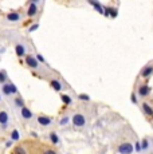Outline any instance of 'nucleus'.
<instances>
[{
    "label": "nucleus",
    "mask_w": 153,
    "mask_h": 154,
    "mask_svg": "<svg viewBox=\"0 0 153 154\" xmlns=\"http://www.w3.org/2000/svg\"><path fill=\"white\" fill-rule=\"evenodd\" d=\"M136 149H137V152H140V150H141V146H140V145H138V142L136 143Z\"/></svg>",
    "instance_id": "c756f323"
},
{
    "label": "nucleus",
    "mask_w": 153,
    "mask_h": 154,
    "mask_svg": "<svg viewBox=\"0 0 153 154\" xmlns=\"http://www.w3.org/2000/svg\"><path fill=\"white\" fill-rule=\"evenodd\" d=\"M8 22H19L20 20V14L19 12H10L7 15Z\"/></svg>",
    "instance_id": "9b49d317"
},
{
    "label": "nucleus",
    "mask_w": 153,
    "mask_h": 154,
    "mask_svg": "<svg viewBox=\"0 0 153 154\" xmlns=\"http://www.w3.org/2000/svg\"><path fill=\"white\" fill-rule=\"evenodd\" d=\"M8 123H10V117H8L7 111L0 110V126H2V129H7Z\"/></svg>",
    "instance_id": "39448f33"
},
{
    "label": "nucleus",
    "mask_w": 153,
    "mask_h": 154,
    "mask_svg": "<svg viewBox=\"0 0 153 154\" xmlns=\"http://www.w3.org/2000/svg\"><path fill=\"white\" fill-rule=\"evenodd\" d=\"M11 145H12V140H11V141H8V142H7V147H10V146H11Z\"/></svg>",
    "instance_id": "7c9ffc66"
},
{
    "label": "nucleus",
    "mask_w": 153,
    "mask_h": 154,
    "mask_svg": "<svg viewBox=\"0 0 153 154\" xmlns=\"http://www.w3.org/2000/svg\"><path fill=\"white\" fill-rule=\"evenodd\" d=\"M142 110L145 112V115H148V117H153V107L152 106H149L148 103L144 102L142 103Z\"/></svg>",
    "instance_id": "ddd939ff"
},
{
    "label": "nucleus",
    "mask_w": 153,
    "mask_h": 154,
    "mask_svg": "<svg viewBox=\"0 0 153 154\" xmlns=\"http://www.w3.org/2000/svg\"><path fill=\"white\" fill-rule=\"evenodd\" d=\"M87 2H89V3H90V4H92V5H93V7H94V8H95V10H97V11H98V12H99V14H102V15H104V8H102L101 3H99V2H97V0H87Z\"/></svg>",
    "instance_id": "f8f14e48"
},
{
    "label": "nucleus",
    "mask_w": 153,
    "mask_h": 154,
    "mask_svg": "<svg viewBox=\"0 0 153 154\" xmlns=\"http://www.w3.org/2000/svg\"><path fill=\"white\" fill-rule=\"evenodd\" d=\"M38 123H39L40 126H50L52 123V121H51V118H48V117H43V115H40V117H38Z\"/></svg>",
    "instance_id": "6e6552de"
},
{
    "label": "nucleus",
    "mask_w": 153,
    "mask_h": 154,
    "mask_svg": "<svg viewBox=\"0 0 153 154\" xmlns=\"http://www.w3.org/2000/svg\"><path fill=\"white\" fill-rule=\"evenodd\" d=\"M151 90L152 88L149 87L148 85H141L140 87H138V90H137V94H138L140 98H146V97L151 94Z\"/></svg>",
    "instance_id": "20e7f679"
},
{
    "label": "nucleus",
    "mask_w": 153,
    "mask_h": 154,
    "mask_svg": "<svg viewBox=\"0 0 153 154\" xmlns=\"http://www.w3.org/2000/svg\"><path fill=\"white\" fill-rule=\"evenodd\" d=\"M20 115H22L23 119H31L32 118V111L30 109H27L26 106H23L22 109H20Z\"/></svg>",
    "instance_id": "0eeeda50"
},
{
    "label": "nucleus",
    "mask_w": 153,
    "mask_h": 154,
    "mask_svg": "<svg viewBox=\"0 0 153 154\" xmlns=\"http://www.w3.org/2000/svg\"><path fill=\"white\" fill-rule=\"evenodd\" d=\"M31 2H35V3H38V2H39V0H31Z\"/></svg>",
    "instance_id": "2f4dec72"
},
{
    "label": "nucleus",
    "mask_w": 153,
    "mask_h": 154,
    "mask_svg": "<svg viewBox=\"0 0 153 154\" xmlns=\"http://www.w3.org/2000/svg\"><path fill=\"white\" fill-rule=\"evenodd\" d=\"M14 153H16V154H26V150L23 149V147H16V149L14 150Z\"/></svg>",
    "instance_id": "393cba45"
},
{
    "label": "nucleus",
    "mask_w": 153,
    "mask_h": 154,
    "mask_svg": "<svg viewBox=\"0 0 153 154\" xmlns=\"http://www.w3.org/2000/svg\"><path fill=\"white\" fill-rule=\"evenodd\" d=\"M26 64H27L30 69H34V70L39 69V60H38L36 56H34V55H26Z\"/></svg>",
    "instance_id": "f03ea898"
},
{
    "label": "nucleus",
    "mask_w": 153,
    "mask_h": 154,
    "mask_svg": "<svg viewBox=\"0 0 153 154\" xmlns=\"http://www.w3.org/2000/svg\"><path fill=\"white\" fill-rule=\"evenodd\" d=\"M19 137H20L19 131H17V130H14L12 134H11V140H12V141H17V140H19Z\"/></svg>",
    "instance_id": "412c9836"
},
{
    "label": "nucleus",
    "mask_w": 153,
    "mask_h": 154,
    "mask_svg": "<svg viewBox=\"0 0 153 154\" xmlns=\"http://www.w3.org/2000/svg\"><path fill=\"white\" fill-rule=\"evenodd\" d=\"M36 28H38V24H34V27H31V28H30V31L32 32L34 29H36Z\"/></svg>",
    "instance_id": "c85d7f7f"
},
{
    "label": "nucleus",
    "mask_w": 153,
    "mask_h": 154,
    "mask_svg": "<svg viewBox=\"0 0 153 154\" xmlns=\"http://www.w3.org/2000/svg\"><path fill=\"white\" fill-rule=\"evenodd\" d=\"M78 99H79V100H83V102H87V100H90V97L86 95V94H79V95H78Z\"/></svg>",
    "instance_id": "4be33fe9"
},
{
    "label": "nucleus",
    "mask_w": 153,
    "mask_h": 154,
    "mask_svg": "<svg viewBox=\"0 0 153 154\" xmlns=\"http://www.w3.org/2000/svg\"><path fill=\"white\" fill-rule=\"evenodd\" d=\"M67 123H69V117H63V118L61 119L59 125H61V126H64V125H67Z\"/></svg>",
    "instance_id": "b1692460"
},
{
    "label": "nucleus",
    "mask_w": 153,
    "mask_h": 154,
    "mask_svg": "<svg viewBox=\"0 0 153 154\" xmlns=\"http://www.w3.org/2000/svg\"><path fill=\"white\" fill-rule=\"evenodd\" d=\"M48 137H50V141H51V143H54V145H58V143H59V137L57 135V133H55V131H51V133H50Z\"/></svg>",
    "instance_id": "dca6fc26"
},
{
    "label": "nucleus",
    "mask_w": 153,
    "mask_h": 154,
    "mask_svg": "<svg viewBox=\"0 0 153 154\" xmlns=\"http://www.w3.org/2000/svg\"><path fill=\"white\" fill-rule=\"evenodd\" d=\"M15 105L17 106V107L22 109L23 106H24V100H23V98H19V97H17V98H15Z\"/></svg>",
    "instance_id": "6ab92c4d"
},
{
    "label": "nucleus",
    "mask_w": 153,
    "mask_h": 154,
    "mask_svg": "<svg viewBox=\"0 0 153 154\" xmlns=\"http://www.w3.org/2000/svg\"><path fill=\"white\" fill-rule=\"evenodd\" d=\"M5 81H7V75H5L4 71H0V85L5 83Z\"/></svg>",
    "instance_id": "aec40b11"
},
{
    "label": "nucleus",
    "mask_w": 153,
    "mask_h": 154,
    "mask_svg": "<svg viewBox=\"0 0 153 154\" xmlns=\"http://www.w3.org/2000/svg\"><path fill=\"white\" fill-rule=\"evenodd\" d=\"M117 150H118V153H121V154H130L133 152V145L129 143V142H123V143L120 145Z\"/></svg>",
    "instance_id": "7ed1b4c3"
},
{
    "label": "nucleus",
    "mask_w": 153,
    "mask_h": 154,
    "mask_svg": "<svg viewBox=\"0 0 153 154\" xmlns=\"http://www.w3.org/2000/svg\"><path fill=\"white\" fill-rule=\"evenodd\" d=\"M15 52H16V55L19 56V58H23V56L26 55V47H24V44H16L15 46Z\"/></svg>",
    "instance_id": "9d476101"
},
{
    "label": "nucleus",
    "mask_w": 153,
    "mask_h": 154,
    "mask_svg": "<svg viewBox=\"0 0 153 154\" xmlns=\"http://www.w3.org/2000/svg\"><path fill=\"white\" fill-rule=\"evenodd\" d=\"M36 14H38V3L31 2L30 7H28V10H27V16L28 17H34Z\"/></svg>",
    "instance_id": "423d86ee"
},
{
    "label": "nucleus",
    "mask_w": 153,
    "mask_h": 154,
    "mask_svg": "<svg viewBox=\"0 0 153 154\" xmlns=\"http://www.w3.org/2000/svg\"><path fill=\"white\" fill-rule=\"evenodd\" d=\"M61 99H62V102H63L66 106H69L70 103L73 102V100H71V97H70V95H66V94H63V95L61 97Z\"/></svg>",
    "instance_id": "a211bd4d"
},
{
    "label": "nucleus",
    "mask_w": 153,
    "mask_h": 154,
    "mask_svg": "<svg viewBox=\"0 0 153 154\" xmlns=\"http://www.w3.org/2000/svg\"><path fill=\"white\" fill-rule=\"evenodd\" d=\"M148 147H149V141L148 140H144L142 145H141V150H146Z\"/></svg>",
    "instance_id": "5701e85b"
},
{
    "label": "nucleus",
    "mask_w": 153,
    "mask_h": 154,
    "mask_svg": "<svg viewBox=\"0 0 153 154\" xmlns=\"http://www.w3.org/2000/svg\"><path fill=\"white\" fill-rule=\"evenodd\" d=\"M132 102H133L134 105H136V103L138 102V100H137V97H136V94H132Z\"/></svg>",
    "instance_id": "cd10ccee"
},
{
    "label": "nucleus",
    "mask_w": 153,
    "mask_h": 154,
    "mask_svg": "<svg viewBox=\"0 0 153 154\" xmlns=\"http://www.w3.org/2000/svg\"><path fill=\"white\" fill-rule=\"evenodd\" d=\"M10 88H11V94H16L17 93V88H16V86L14 83H10Z\"/></svg>",
    "instance_id": "a878e982"
},
{
    "label": "nucleus",
    "mask_w": 153,
    "mask_h": 154,
    "mask_svg": "<svg viewBox=\"0 0 153 154\" xmlns=\"http://www.w3.org/2000/svg\"><path fill=\"white\" fill-rule=\"evenodd\" d=\"M73 125L75 127H83L86 125V118H85L83 114H74L73 115Z\"/></svg>",
    "instance_id": "f257e3e1"
},
{
    "label": "nucleus",
    "mask_w": 153,
    "mask_h": 154,
    "mask_svg": "<svg viewBox=\"0 0 153 154\" xmlns=\"http://www.w3.org/2000/svg\"><path fill=\"white\" fill-rule=\"evenodd\" d=\"M50 85H51V87L54 88L55 91H61V90H62V83H61L59 81H58V79H52Z\"/></svg>",
    "instance_id": "2eb2a0df"
},
{
    "label": "nucleus",
    "mask_w": 153,
    "mask_h": 154,
    "mask_svg": "<svg viewBox=\"0 0 153 154\" xmlns=\"http://www.w3.org/2000/svg\"><path fill=\"white\" fill-rule=\"evenodd\" d=\"M2 93L4 94V95H11L10 83H3V86H2Z\"/></svg>",
    "instance_id": "f3484780"
},
{
    "label": "nucleus",
    "mask_w": 153,
    "mask_h": 154,
    "mask_svg": "<svg viewBox=\"0 0 153 154\" xmlns=\"http://www.w3.org/2000/svg\"><path fill=\"white\" fill-rule=\"evenodd\" d=\"M36 59L40 62V63H45V58H43V56L40 55V54H38V55H36Z\"/></svg>",
    "instance_id": "bb28decb"
},
{
    "label": "nucleus",
    "mask_w": 153,
    "mask_h": 154,
    "mask_svg": "<svg viewBox=\"0 0 153 154\" xmlns=\"http://www.w3.org/2000/svg\"><path fill=\"white\" fill-rule=\"evenodd\" d=\"M0 100H2V97H0Z\"/></svg>",
    "instance_id": "473e14b6"
},
{
    "label": "nucleus",
    "mask_w": 153,
    "mask_h": 154,
    "mask_svg": "<svg viewBox=\"0 0 153 154\" xmlns=\"http://www.w3.org/2000/svg\"><path fill=\"white\" fill-rule=\"evenodd\" d=\"M152 74H153L152 64H148V66H145L142 70H141V76H142V78H148V76H151Z\"/></svg>",
    "instance_id": "1a4fd4ad"
},
{
    "label": "nucleus",
    "mask_w": 153,
    "mask_h": 154,
    "mask_svg": "<svg viewBox=\"0 0 153 154\" xmlns=\"http://www.w3.org/2000/svg\"><path fill=\"white\" fill-rule=\"evenodd\" d=\"M117 14H118V11H117L116 8L109 7V8H106V10H104V15H105V16H109V15H110L111 17H116Z\"/></svg>",
    "instance_id": "4468645a"
}]
</instances>
